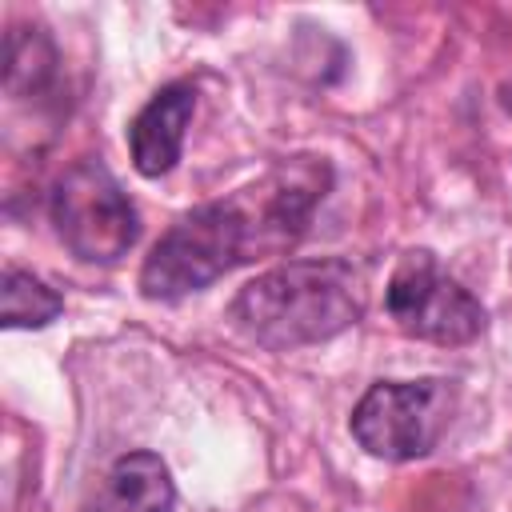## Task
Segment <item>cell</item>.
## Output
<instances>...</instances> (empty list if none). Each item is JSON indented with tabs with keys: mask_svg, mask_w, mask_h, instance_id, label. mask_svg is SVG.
Here are the masks:
<instances>
[{
	"mask_svg": "<svg viewBox=\"0 0 512 512\" xmlns=\"http://www.w3.org/2000/svg\"><path fill=\"white\" fill-rule=\"evenodd\" d=\"M384 308L404 336L448 344V348L472 344L488 324L484 304L456 276H448L436 264V256L424 248H412L400 256L384 288Z\"/></svg>",
	"mask_w": 512,
	"mask_h": 512,
	"instance_id": "obj_5",
	"label": "cell"
},
{
	"mask_svg": "<svg viewBox=\"0 0 512 512\" xmlns=\"http://www.w3.org/2000/svg\"><path fill=\"white\" fill-rule=\"evenodd\" d=\"M328 184V160L292 156L268 168L256 184L236 188L224 200L196 204L176 216V224L144 256L140 292L148 300H180L248 260L284 256L304 236Z\"/></svg>",
	"mask_w": 512,
	"mask_h": 512,
	"instance_id": "obj_1",
	"label": "cell"
},
{
	"mask_svg": "<svg viewBox=\"0 0 512 512\" xmlns=\"http://www.w3.org/2000/svg\"><path fill=\"white\" fill-rule=\"evenodd\" d=\"M64 308V300L32 272L8 264L4 280H0V324L4 328H44L48 320H56Z\"/></svg>",
	"mask_w": 512,
	"mask_h": 512,
	"instance_id": "obj_9",
	"label": "cell"
},
{
	"mask_svg": "<svg viewBox=\"0 0 512 512\" xmlns=\"http://www.w3.org/2000/svg\"><path fill=\"white\" fill-rule=\"evenodd\" d=\"M196 112V88L188 80H172L164 84L128 124V152H132V168L148 180L164 176L176 168L180 152H184V132L188 120Z\"/></svg>",
	"mask_w": 512,
	"mask_h": 512,
	"instance_id": "obj_6",
	"label": "cell"
},
{
	"mask_svg": "<svg viewBox=\"0 0 512 512\" xmlns=\"http://www.w3.org/2000/svg\"><path fill=\"white\" fill-rule=\"evenodd\" d=\"M364 316V280L360 272L340 260H288L256 280H248L232 304V328L272 352L308 348L320 340L340 336Z\"/></svg>",
	"mask_w": 512,
	"mask_h": 512,
	"instance_id": "obj_2",
	"label": "cell"
},
{
	"mask_svg": "<svg viewBox=\"0 0 512 512\" xmlns=\"http://www.w3.org/2000/svg\"><path fill=\"white\" fill-rule=\"evenodd\" d=\"M456 412L452 380H380L352 408V436L368 456L420 460L448 432Z\"/></svg>",
	"mask_w": 512,
	"mask_h": 512,
	"instance_id": "obj_4",
	"label": "cell"
},
{
	"mask_svg": "<svg viewBox=\"0 0 512 512\" xmlns=\"http://www.w3.org/2000/svg\"><path fill=\"white\" fill-rule=\"evenodd\" d=\"M56 48L40 28H12L4 56V88L8 96H36L56 80Z\"/></svg>",
	"mask_w": 512,
	"mask_h": 512,
	"instance_id": "obj_8",
	"label": "cell"
},
{
	"mask_svg": "<svg viewBox=\"0 0 512 512\" xmlns=\"http://www.w3.org/2000/svg\"><path fill=\"white\" fill-rule=\"evenodd\" d=\"M172 508H176V484L168 464L156 452H128L104 472L84 512H172Z\"/></svg>",
	"mask_w": 512,
	"mask_h": 512,
	"instance_id": "obj_7",
	"label": "cell"
},
{
	"mask_svg": "<svg viewBox=\"0 0 512 512\" xmlns=\"http://www.w3.org/2000/svg\"><path fill=\"white\" fill-rule=\"evenodd\" d=\"M48 216L60 244L84 264H116L140 236L136 204L100 160H80L52 184Z\"/></svg>",
	"mask_w": 512,
	"mask_h": 512,
	"instance_id": "obj_3",
	"label": "cell"
}]
</instances>
